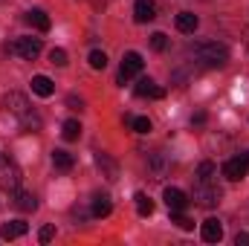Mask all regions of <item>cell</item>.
I'll return each instance as SVG.
<instances>
[{
  "label": "cell",
  "mask_w": 249,
  "mask_h": 246,
  "mask_svg": "<svg viewBox=\"0 0 249 246\" xmlns=\"http://www.w3.org/2000/svg\"><path fill=\"white\" fill-rule=\"evenodd\" d=\"M191 53L203 67H223L229 61V50L223 44H217V41H200V44L191 47Z\"/></svg>",
  "instance_id": "cell-1"
},
{
  "label": "cell",
  "mask_w": 249,
  "mask_h": 246,
  "mask_svg": "<svg viewBox=\"0 0 249 246\" xmlns=\"http://www.w3.org/2000/svg\"><path fill=\"white\" fill-rule=\"evenodd\" d=\"M41 38H15L12 44H9V53L12 55H18V58H23V61H35L38 55H41Z\"/></svg>",
  "instance_id": "cell-2"
},
{
  "label": "cell",
  "mask_w": 249,
  "mask_h": 246,
  "mask_svg": "<svg viewBox=\"0 0 249 246\" xmlns=\"http://www.w3.org/2000/svg\"><path fill=\"white\" fill-rule=\"evenodd\" d=\"M18 185H20V168L15 165V159L0 154V188L3 191H15Z\"/></svg>",
  "instance_id": "cell-3"
},
{
  "label": "cell",
  "mask_w": 249,
  "mask_h": 246,
  "mask_svg": "<svg viewBox=\"0 0 249 246\" xmlns=\"http://www.w3.org/2000/svg\"><path fill=\"white\" fill-rule=\"evenodd\" d=\"M197 206H206V209H212V206H217L220 203V188L217 183H197L194 185V197H191Z\"/></svg>",
  "instance_id": "cell-4"
},
{
  "label": "cell",
  "mask_w": 249,
  "mask_h": 246,
  "mask_svg": "<svg viewBox=\"0 0 249 246\" xmlns=\"http://www.w3.org/2000/svg\"><path fill=\"white\" fill-rule=\"evenodd\" d=\"M3 110L12 113V116H18V119H23L32 107H29V99L23 93H6L3 96Z\"/></svg>",
  "instance_id": "cell-5"
},
{
  "label": "cell",
  "mask_w": 249,
  "mask_h": 246,
  "mask_svg": "<svg viewBox=\"0 0 249 246\" xmlns=\"http://www.w3.org/2000/svg\"><path fill=\"white\" fill-rule=\"evenodd\" d=\"M247 174H249V157H247V154L226 159V165H223V177H226V180L238 183V180H244Z\"/></svg>",
  "instance_id": "cell-6"
},
{
  "label": "cell",
  "mask_w": 249,
  "mask_h": 246,
  "mask_svg": "<svg viewBox=\"0 0 249 246\" xmlns=\"http://www.w3.org/2000/svg\"><path fill=\"white\" fill-rule=\"evenodd\" d=\"M142 55H139V53H127V55H124L122 58V70H119V81H130V78H133V75H139V72H142Z\"/></svg>",
  "instance_id": "cell-7"
},
{
  "label": "cell",
  "mask_w": 249,
  "mask_h": 246,
  "mask_svg": "<svg viewBox=\"0 0 249 246\" xmlns=\"http://www.w3.org/2000/svg\"><path fill=\"white\" fill-rule=\"evenodd\" d=\"M162 200H165L168 211H186V206L191 203L186 197V191H180V188H165L162 191Z\"/></svg>",
  "instance_id": "cell-8"
},
{
  "label": "cell",
  "mask_w": 249,
  "mask_h": 246,
  "mask_svg": "<svg viewBox=\"0 0 249 246\" xmlns=\"http://www.w3.org/2000/svg\"><path fill=\"white\" fill-rule=\"evenodd\" d=\"M200 235H203L206 244H220V241H223V223H220L217 217H209V220H203Z\"/></svg>",
  "instance_id": "cell-9"
},
{
  "label": "cell",
  "mask_w": 249,
  "mask_h": 246,
  "mask_svg": "<svg viewBox=\"0 0 249 246\" xmlns=\"http://www.w3.org/2000/svg\"><path fill=\"white\" fill-rule=\"evenodd\" d=\"M157 18V3L154 0H136L133 3V20L136 23H151Z\"/></svg>",
  "instance_id": "cell-10"
},
{
  "label": "cell",
  "mask_w": 249,
  "mask_h": 246,
  "mask_svg": "<svg viewBox=\"0 0 249 246\" xmlns=\"http://www.w3.org/2000/svg\"><path fill=\"white\" fill-rule=\"evenodd\" d=\"M136 96H142V99H162L165 90H162L154 78H139V84H136Z\"/></svg>",
  "instance_id": "cell-11"
},
{
  "label": "cell",
  "mask_w": 249,
  "mask_h": 246,
  "mask_svg": "<svg viewBox=\"0 0 249 246\" xmlns=\"http://www.w3.org/2000/svg\"><path fill=\"white\" fill-rule=\"evenodd\" d=\"M148 168H151V174L160 180V177H165V171H168V157L162 154V151H151L148 154Z\"/></svg>",
  "instance_id": "cell-12"
},
{
  "label": "cell",
  "mask_w": 249,
  "mask_h": 246,
  "mask_svg": "<svg viewBox=\"0 0 249 246\" xmlns=\"http://www.w3.org/2000/svg\"><path fill=\"white\" fill-rule=\"evenodd\" d=\"M12 203H15V209H20V211H35L38 209V200H35V194L32 191H12Z\"/></svg>",
  "instance_id": "cell-13"
},
{
  "label": "cell",
  "mask_w": 249,
  "mask_h": 246,
  "mask_svg": "<svg viewBox=\"0 0 249 246\" xmlns=\"http://www.w3.org/2000/svg\"><path fill=\"white\" fill-rule=\"evenodd\" d=\"M26 229H29V226H26L23 220H12V223H6V226L0 229V238H3V241H15V238H23Z\"/></svg>",
  "instance_id": "cell-14"
},
{
  "label": "cell",
  "mask_w": 249,
  "mask_h": 246,
  "mask_svg": "<svg viewBox=\"0 0 249 246\" xmlns=\"http://www.w3.org/2000/svg\"><path fill=\"white\" fill-rule=\"evenodd\" d=\"M26 23H32L38 32H50V18H47V12H41V9H32V12H26Z\"/></svg>",
  "instance_id": "cell-15"
},
{
  "label": "cell",
  "mask_w": 249,
  "mask_h": 246,
  "mask_svg": "<svg viewBox=\"0 0 249 246\" xmlns=\"http://www.w3.org/2000/svg\"><path fill=\"white\" fill-rule=\"evenodd\" d=\"M32 93H35V96H41V99H47V96H53V93H55V84H53L47 75H35V78H32Z\"/></svg>",
  "instance_id": "cell-16"
},
{
  "label": "cell",
  "mask_w": 249,
  "mask_h": 246,
  "mask_svg": "<svg viewBox=\"0 0 249 246\" xmlns=\"http://www.w3.org/2000/svg\"><path fill=\"white\" fill-rule=\"evenodd\" d=\"M93 217H107L110 211H113V203H110V197L107 194H96L93 197Z\"/></svg>",
  "instance_id": "cell-17"
},
{
  "label": "cell",
  "mask_w": 249,
  "mask_h": 246,
  "mask_svg": "<svg viewBox=\"0 0 249 246\" xmlns=\"http://www.w3.org/2000/svg\"><path fill=\"white\" fill-rule=\"evenodd\" d=\"M174 23H177V29H180V32H186V35H191V32H194V29L200 26V20H197V15H191V12H180Z\"/></svg>",
  "instance_id": "cell-18"
},
{
  "label": "cell",
  "mask_w": 249,
  "mask_h": 246,
  "mask_svg": "<svg viewBox=\"0 0 249 246\" xmlns=\"http://www.w3.org/2000/svg\"><path fill=\"white\" fill-rule=\"evenodd\" d=\"M53 165H55L58 171H72L75 159H72V154H70V151H53Z\"/></svg>",
  "instance_id": "cell-19"
},
{
  "label": "cell",
  "mask_w": 249,
  "mask_h": 246,
  "mask_svg": "<svg viewBox=\"0 0 249 246\" xmlns=\"http://www.w3.org/2000/svg\"><path fill=\"white\" fill-rule=\"evenodd\" d=\"M214 177H217V168H214V162H200V168H197V183H214Z\"/></svg>",
  "instance_id": "cell-20"
},
{
  "label": "cell",
  "mask_w": 249,
  "mask_h": 246,
  "mask_svg": "<svg viewBox=\"0 0 249 246\" xmlns=\"http://www.w3.org/2000/svg\"><path fill=\"white\" fill-rule=\"evenodd\" d=\"M96 165L105 168V177H107V180H116V162H113L107 154H96Z\"/></svg>",
  "instance_id": "cell-21"
},
{
  "label": "cell",
  "mask_w": 249,
  "mask_h": 246,
  "mask_svg": "<svg viewBox=\"0 0 249 246\" xmlns=\"http://www.w3.org/2000/svg\"><path fill=\"white\" fill-rule=\"evenodd\" d=\"M136 211L142 214V217H148V214H154V200L148 197V194H142V191H136Z\"/></svg>",
  "instance_id": "cell-22"
},
{
  "label": "cell",
  "mask_w": 249,
  "mask_h": 246,
  "mask_svg": "<svg viewBox=\"0 0 249 246\" xmlns=\"http://www.w3.org/2000/svg\"><path fill=\"white\" fill-rule=\"evenodd\" d=\"M61 136L67 142H75V139L81 136V124L75 122V119H67V122L61 124Z\"/></svg>",
  "instance_id": "cell-23"
},
{
  "label": "cell",
  "mask_w": 249,
  "mask_h": 246,
  "mask_svg": "<svg viewBox=\"0 0 249 246\" xmlns=\"http://www.w3.org/2000/svg\"><path fill=\"white\" fill-rule=\"evenodd\" d=\"M124 122L130 124L136 133H151V119L148 116H124Z\"/></svg>",
  "instance_id": "cell-24"
},
{
  "label": "cell",
  "mask_w": 249,
  "mask_h": 246,
  "mask_svg": "<svg viewBox=\"0 0 249 246\" xmlns=\"http://www.w3.org/2000/svg\"><path fill=\"white\" fill-rule=\"evenodd\" d=\"M20 124H23V130H29V133H32V130H41V116H35V113L29 110V113L20 119Z\"/></svg>",
  "instance_id": "cell-25"
},
{
  "label": "cell",
  "mask_w": 249,
  "mask_h": 246,
  "mask_svg": "<svg viewBox=\"0 0 249 246\" xmlns=\"http://www.w3.org/2000/svg\"><path fill=\"white\" fill-rule=\"evenodd\" d=\"M171 223H174V226H180V229H194V220H188L186 214H183V211H171Z\"/></svg>",
  "instance_id": "cell-26"
},
{
  "label": "cell",
  "mask_w": 249,
  "mask_h": 246,
  "mask_svg": "<svg viewBox=\"0 0 249 246\" xmlns=\"http://www.w3.org/2000/svg\"><path fill=\"white\" fill-rule=\"evenodd\" d=\"M90 67H93V70H105V67H107V55H105L102 50H93V53H90Z\"/></svg>",
  "instance_id": "cell-27"
},
{
  "label": "cell",
  "mask_w": 249,
  "mask_h": 246,
  "mask_svg": "<svg viewBox=\"0 0 249 246\" xmlns=\"http://www.w3.org/2000/svg\"><path fill=\"white\" fill-rule=\"evenodd\" d=\"M151 47H154L157 53H165V47H168V38H165L162 32H154V35H151Z\"/></svg>",
  "instance_id": "cell-28"
},
{
  "label": "cell",
  "mask_w": 249,
  "mask_h": 246,
  "mask_svg": "<svg viewBox=\"0 0 249 246\" xmlns=\"http://www.w3.org/2000/svg\"><path fill=\"white\" fill-rule=\"evenodd\" d=\"M50 61L55 64V67H67V53H64L61 47L58 50H50Z\"/></svg>",
  "instance_id": "cell-29"
},
{
  "label": "cell",
  "mask_w": 249,
  "mask_h": 246,
  "mask_svg": "<svg viewBox=\"0 0 249 246\" xmlns=\"http://www.w3.org/2000/svg\"><path fill=\"white\" fill-rule=\"evenodd\" d=\"M53 238H55V226H44V229L38 232V241H41V244H50Z\"/></svg>",
  "instance_id": "cell-30"
},
{
  "label": "cell",
  "mask_w": 249,
  "mask_h": 246,
  "mask_svg": "<svg viewBox=\"0 0 249 246\" xmlns=\"http://www.w3.org/2000/svg\"><path fill=\"white\" fill-rule=\"evenodd\" d=\"M67 105H70V107H78V110L84 107V102H81L78 96H67Z\"/></svg>",
  "instance_id": "cell-31"
},
{
  "label": "cell",
  "mask_w": 249,
  "mask_h": 246,
  "mask_svg": "<svg viewBox=\"0 0 249 246\" xmlns=\"http://www.w3.org/2000/svg\"><path fill=\"white\" fill-rule=\"evenodd\" d=\"M235 244H238V246H249V235H247V232H238Z\"/></svg>",
  "instance_id": "cell-32"
},
{
  "label": "cell",
  "mask_w": 249,
  "mask_h": 246,
  "mask_svg": "<svg viewBox=\"0 0 249 246\" xmlns=\"http://www.w3.org/2000/svg\"><path fill=\"white\" fill-rule=\"evenodd\" d=\"M191 122H194V124H203V122H206V113H197V116H194Z\"/></svg>",
  "instance_id": "cell-33"
},
{
  "label": "cell",
  "mask_w": 249,
  "mask_h": 246,
  "mask_svg": "<svg viewBox=\"0 0 249 246\" xmlns=\"http://www.w3.org/2000/svg\"><path fill=\"white\" fill-rule=\"evenodd\" d=\"M87 3H90L93 9H102V6H105V0H87Z\"/></svg>",
  "instance_id": "cell-34"
},
{
  "label": "cell",
  "mask_w": 249,
  "mask_h": 246,
  "mask_svg": "<svg viewBox=\"0 0 249 246\" xmlns=\"http://www.w3.org/2000/svg\"><path fill=\"white\" fill-rule=\"evenodd\" d=\"M247 157H249V154H247Z\"/></svg>",
  "instance_id": "cell-35"
}]
</instances>
